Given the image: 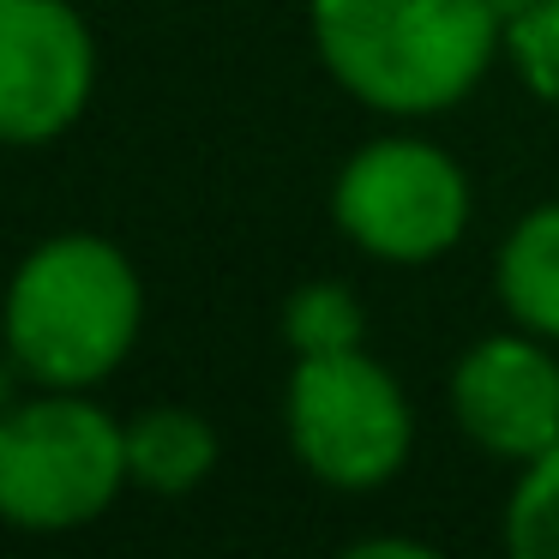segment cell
Returning <instances> with one entry per match:
<instances>
[{
	"instance_id": "5bb4252c",
	"label": "cell",
	"mask_w": 559,
	"mask_h": 559,
	"mask_svg": "<svg viewBox=\"0 0 559 559\" xmlns=\"http://www.w3.org/2000/svg\"><path fill=\"white\" fill-rule=\"evenodd\" d=\"M19 379H25V367L13 361V349H0V415L19 403Z\"/></svg>"
},
{
	"instance_id": "52a82bcc",
	"label": "cell",
	"mask_w": 559,
	"mask_h": 559,
	"mask_svg": "<svg viewBox=\"0 0 559 559\" xmlns=\"http://www.w3.org/2000/svg\"><path fill=\"white\" fill-rule=\"evenodd\" d=\"M451 415L487 457L506 463L559 445V361L547 355V337H481L451 367Z\"/></svg>"
},
{
	"instance_id": "277c9868",
	"label": "cell",
	"mask_w": 559,
	"mask_h": 559,
	"mask_svg": "<svg viewBox=\"0 0 559 559\" xmlns=\"http://www.w3.org/2000/svg\"><path fill=\"white\" fill-rule=\"evenodd\" d=\"M283 427L289 451L319 475L325 487L367 493L391 481L409 463L415 445V415L391 367L355 349H325V355H295L289 391H283Z\"/></svg>"
},
{
	"instance_id": "3957f363",
	"label": "cell",
	"mask_w": 559,
	"mask_h": 559,
	"mask_svg": "<svg viewBox=\"0 0 559 559\" xmlns=\"http://www.w3.org/2000/svg\"><path fill=\"white\" fill-rule=\"evenodd\" d=\"M127 487V427L85 391H49L0 415V523L67 535Z\"/></svg>"
},
{
	"instance_id": "7c38bea8",
	"label": "cell",
	"mask_w": 559,
	"mask_h": 559,
	"mask_svg": "<svg viewBox=\"0 0 559 559\" xmlns=\"http://www.w3.org/2000/svg\"><path fill=\"white\" fill-rule=\"evenodd\" d=\"M506 55L535 97L559 103V0H530L506 25Z\"/></svg>"
},
{
	"instance_id": "6da1fadb",
	"label": "cell",
	"mask_w": 559,
	"mask_h": 559,
	"mask_svg": "<svg viewBox=\"0 0 559 559\" xmlns=\"http://www.w3.org/2000/svg\"><path fill=\"white\" fill-rule=\"evenodd\" d=\"M325 73L379 115H439L487 79L506 19L493 0H307Z\"/></svg>"
},
{
	"instance_id": "8fae6325",
	"label": "cell",
	"mask_w": 559,
	"mask_h": 559,
	"mask_svg": "<svg viewBox=\"0 0 559 559\" xmlns=\"http://www.w3.org/2000/svg\"><path fill=\"white\" fill-rule=\"evenodd\" d=\"M283 337L295 355H325L361 343V301L343 283H301L283 307Z\"/></svg>"
},
{
	"instance_id": "5b68a950",
	"label": "cell",
	"mask_w": 559,
	"mask_h": 559,
	"mask_svg": "<svg viewBox=\"0 0 559 559\" xmlns=\"http://www.w3.org/2000/svg\"><path fill=\"white\" fill-rule=\"evenodd\" d=\"M331 217L361 253L391 265H427L469 229V181L427 139H373L343 163Z\"/></svg>"
},
{
	"instance_id": "7a4b0ae2",
	"label": "cell",
	"mask_w": 559,
	"mask_h": 559,
	"mask_svg": "<svg viewBox=\"0 0 559 559\" xmlns=\"http://www.w3.org/2000/svg\"><path fill=\"white\" fill-rule=\"evenodd\" d=\"M145 319L133 259L103 235H55L7 283L0 343L25 379L49 391H85L127 361Z\"/></svg>"
},
{
	"instance_id": "ba28073f",
	"label": "cell",
	"mask_w": 559,
	"mask_h": 559,
	"mask_svg": "<svg viewBox=\"0 0 559 559\" xmlns=\"http://www.w3.org/2000/svg\"><path fill=\"white\" fill-rule=\"evenodd\" d=\"M217 469V433L199 409L157 403L127 421V481L145 493H193Z\"/></svg>"
},
{
	"instance_id": "8992f818",
	"label": "cell",
	"mask_w": 559,
	"mask_h": 559,
	"mask_svg": "<svg viewBox=\"0 0 559 559\" xmlns=\"http://www.w3.org/2000/svg\"><path fill=\"white\" fill-rule=\"evenodd\" d=\"M97 43L67 0H0V145H49L85 115Z\"/></svg>"
},
{
	"instance_id": "30bf717a",
	"label": "cell",
	"mask_w": 559,
	"mask_h": 559,
	"mask_svg": "<svg viewBox=\"0 0 559 559\" xmlns=\"http://www.w3.org/2000/svg\"><path fill=\"white\" fill-rule=\"evenodd\" d=\"M506 547L518 559H559V445L523 463L506 506Z\"/></svg>"
},
{
	"instance_id": "4fadbf2b",
	"label": "cell",
	"mask_w": 559,
	"mask_h": 559,
	"mask_svg": "<svg viewBox=\"0 0 559 559\" xmlns=\"http://www.w3.org/2000/svg\"><path fill=\"white\" fill-rule=\"evenodd\" d=\"M349 559H433V547L385 535V542H349Z\"/></svg>"
},
{
	"instance_id": "9c48e42d",
	"label": "cell",
	"mask_w": 559,
	"mask_h": 559,
	"mask_svg": "<svg viewBox=\"0 0 559 559\" xmlns=\"http://www.w3.org/2000/svg\"><path fill=\"white\" fill-rule=\"evenodd\" d=\"M499 301L523 331L559 343V199L535 205L511 223L506 247H499Z\"/></svg>"
}]
</instances>
